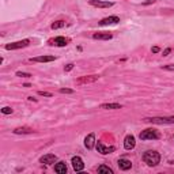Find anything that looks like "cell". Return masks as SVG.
Returning a JSON list of instances; mask_svg holds the SVG:
<instances>
[{
	"label": "cell",
	"instance_id": "obj_3",
	"mask_svg": "<svg viewBox=\"0 0 174 174\" xmlns=\"http://www.w3.org/2000/svg\"><path fill=\"white\" fill-rule=\"evenodd\" d=\"M139 137L142 139V140H155V139H159L161 135L159 132L156 129H152V128H148V129H144L140 132V135H139Z\"/></svg>",
	"mask_w": 174,
	"mask_h": 174
},
{
	"label": "cell",
	"instance_id": "obj_10",
	"mask_svg": "<svg viewBox=\"0 0 174 174\" xmlns=\"http://www.w3.org/2000/svg\"><path fill=\"white\" fill-rule=\"evenodd\" d=\"M136 146V140L133 135H128L127 137L124 139V148L125 150H133Z\"/></svg>",
	"mask_w": 174,
	"mask_h": 174
},
{
	"label": "cell",
	"instance_id": "obj_23",
	"mask_svg": "<svg viewBox=\"0 0 174 174\" xmlns=\"http://www.w3.org/2000/svg\"><path fill=\"white\" fill-rule=\"evenodd\" d=\"M16 76H19V78H30V76H31V74H29V72H21V71H18V72H16Z\"/></svg>",
	"mask_w": 174,
	"mask_h": 174
},
{
	"label": "cell",
	"instance_id": "obj_13",
	"mask_svg": "<svg viewBox=\"0 0 174 174\" xmlns=\"http://www.w3.org/2000/svg\"><path fill=\"white\" fill-rule=\"evenodd\" d=\"M50 45H55V46H65L68 44V40L65 37H56V38L50 40L49 41Z\"/></svg>",
	"mask_w": 174,
	"mask_h": 174
},
{
	"label": "cell",
	"instance_id": "obj_24",
	"mask_svg": "<svg viewBox=\"0 0 174 174\" xmlns=\"http://www.w3.org/2000/svg\"><path fill=\"white\" fill-rule=\"evenodd\" d=\"M60 93H61V94H72L74 90H71V89H60Z\"/></svg>",
	"mask_w": 174,
	"mask_h": 174
},
{
	"label": "cell",
	"instance_id": "obj_22",
	"mask_svg": "<svg viewBox=\"0 0 174 174\" xmlns=\"http://www.w3.org/2000/svg\"><path fill=\"white\" fill-rule=\"evenodd\" d=\"M1 113H3V114H12V113H14V109H11L10 106H4L3 109H1Z\"/></svg>",
	"mask_w": 174,
	"mask_h": 174
},
{
	"label": "cell",
	"instance_id": "obj_25",
	"mask_svg": "<svg viewBox=\"0 0 174 174\" xmlns=\"http://www.w3.org/2000/svg\"><path fill=\"white\" fill-rule=\"evenodd\" d=\"M38 95H41V97H48V98L52 97V94H50V93H46V91H38Z\"/></svg>",
	"mask_w": 174,
	"mask_h": 174
},
{
	"label": "cell",
	"instance_id": "obj_31",
	"mask_svg": "<svg viewBox=\"0 0 174 174\" xmlns=\"http://www.w3.org/2000/svg\"><path fill=\"white\" fill-rule=\"evenodd\" d=\"M27 99H29V101H34V102H37V99H36V98H34V97H29V98H27Z\"/></svg>",
	"mask_w": 174,
	"mask_h": 174
},
{
	"label": "cell",
	"instance_id": "obj_8",
	"mask_svg": "<svg viewBox=\"0 0 174 174\" xmlns=\"http://www.w3.org/2000/svg\"><path fill=\"white\" fill-rule=\"evenodd\" d=\"M90 4L94 7H99V8H109L114 6L113 1H102V0H90Z\"/></svg>",
	"mask_w": 174,
	"mask_h": 174
},
{
	"label": "cell",
	"instance_id": "obj_21",
	"mask_svg": "<svg viewBox=\"0 0 174 174\" xmlns=\"http://www.w3.org/2000/svg\"><path fill=\"white\" fill-rule=\"evenodd\" d=\"M65 26V22L64 21H56V22H53L52 23V30H57V29H61V27H64Z\"/></svg>",
	"mask_w": 174,
	"mask_h": 174
},
{
	"label": "cell",
	"instance_id": "obj_18",
	"mask_svg": "<svg viewBox=\"0 0 174 174\" xmlns=\"http://www.w3.org/2000/svg\"><path fill=\"white\" fill-rule=\"evenodd\" d=\"M12 132H14L15 135H26V133H33L34 131H33L31 128H27V127H19V128H15Z\"/></svg>",
	"mask_w": 174,
	"mask_h": 174
},
{
	"label": "cell",
	"instance_id": "obj_17",
	"mask_svg": "<svg viewBox=\"0 0 174 174\" xmlns=\"http://www.w3.org/2000/svg\"><path fill=\"white\" fill-rule=\"evenodd\" d=\"M112 33H94L93 38L94 40H112Z\"/></svg>",
	"mask_w": 174,
	"mask_h": 174
},
{
	"label": "cell",
	"instance_id": "obj_11",
	"mask_svg": "<svg viewBox=\"0 0 174 174\" xmlns=\"http://www.w3.org/2000/svg\"><path fill=\"white\" fill-rule=\"evenodd\" d=\"M120 22V18L118 16H108V18H103L99 21L101 26H108V25H116Z\"/></svg>",
	"mask_w": 174,
	"mask_h": 174
},
{
	"label": "cell",
	"instance_id": "obj_1",
	"mask_svg": "<svg viewBox=\"0 0 174 174\" xmlns=\"http://www.w3.org/2000/svg\"><path fill=\"white\" fill-rule=\"evenodd\" d=\"M143 161L147 163L148 166H156L158 163L161 162V155L159 152H156V151H146L143 154Z\"/></svg>",
	"mask_w": 174,
	"mask_h": 174
},
{
	"label": "cell",
	"instance_id": "obj_27",
	"mask_svg": "<svg viewBox=\"0 0 174 174\" xmlns=\"http://www.w3.org/2000/svg\"><path fill=\"white\" fill-rule=\"evenodd\" d=\"M72 68H74V64H72V63H69V64H67L64 67V69H65V72H69L72 69Z\"/></svg>",
	"mask_w": 174,
	"mask_h": 174
},
{
	"label": "cell",
	"instance_id": "obj_26",
	"mask_svg": "<svg viewBox=\"0 0 174 174\" xmlns=\"http://www.w3.org/2000/svg\"><path fill=\"white\" fill-rule=\"evenodd\" d=\"M163 69H167V71H174V64H169V65H163Z\"/></svg>",
	"mask_w": 174,
	"mask_h": 174
},
{
	"label": "cell",
	"instance_id": "obj_14",
	"mask_svg": "<svg viewBox=\"0 0 174 174\" xmlns=\"http://www.w3.org/2000/svg\"><path fill=\"white\" fill-rule=\"evenodd\" d=\"M56 57L55 56H38V57H33L30 59V61H34V63H50V61H55Z\"/></svg>",
	"mask_w": 174,
	"mask_h": 174
},
{
	"label": "cell",
	"instance_id": "obj_5",
	"mask_svg": "<svg viewBox=\"0 0 174 174\" xmlns=\"http://www.w3.org/2000/svg\"><path fill=\"white\" fill-rule=\"evenodd\" d=\"M95 147H97L98 152L102 154V155H106V154H112L116 151V147H113V146H103L102 142H97L95 143Z\"/></svg>",
	"mask_w": 174,
	"mask_h": 174
},
{
	"label": "cell",
	"instance_id": "obj_6",
	"mask_svg": "<svg viewBox=\"0 0 174 174\" xmlns=\"http://www.w3.org/2000/svg\"><path fill=\"white\" fill-rule=\"evenodd\" d=\"M98 79H99L98 75H89V76H82V78H79V79H76V80H75V83H76L78 86H82V84L94 83V82H97Z\"/></svg>",
	"mask_w": 174,
	"mask_h": 174
},
{
	"label": "cell",
	"instance_id": "obj_16",
	"mask_svg": "<svg viewBox=\"0 0 174 174\" xmlns=\"http://www.w3.org/2000/svg\"><path fill=\"white\" fill-rule=\"evenodd\" d=\"M55 171L59 174H65L68 171L67 169V165H65V162H57L56 165H55Z\"/></svg>",
	"mask_w": 174,
	"mask_h": 174
},
{
	"label": "cell",
	"instance_id": "obj_30",
	"mask_svg": "<svg viewBox=\"0 0 174 174\" xmlns=\"http://www.w3.org/2000/svg\"><path fill=\"white\" fill-rule=\"evenodd\" d=\"M158 52H159V48H158V46H154L152 48V53H158Z\"/></svg>",
	"mask_w": 174,
	"mask_h": 174
},
{
	"label": "cell",
	"instance_id": "obj_4",
	"mask_svg": "<svg viewBox=\"0 0 174 174\" xmlns=\"http://www.w3.org/2000/svg\"><path fill=\"white\" fill-rule=\"evenodd\" d=\"M30 45V40H22V41H16V42H12V44H7L6 49L7 50H15V49H21V48H26Z\"/></svg>",
	"mask_w": 174,
	"mask_h": 174
},
{
	"label": "cell",
	"instance_id": "obj_28",
	"mask_svg": "<svg viewBox=\"0 0 174 174\" xmlns=\"http://www.w3.org/2000/svg\"><path fill=\"white\" fill-rule=\"evenodd\" d=\"M170 52H171V48L165 49V50H163V56H169V55H170Z\"/></svg>",
	"mask_w": 174,
	"mask_h": 174
},
{
	"label": "cell",
	"instance_id": "obj_2",
	"mask_svg": "<svg viewBox=\"0 0 174 174\" xmlns=\"http://www.w3.org/2000/svg\"><path fill=\"white\" fill-rule=\"evenodd\" d=\"M143 121L151 124H174V117H146Z\"/></svg>",
	"mask_w": 174,
	"mask_h": 174
},
{
	"label": "cell",
	"instance_id": "obj_15",
	"mask_svg": "<svg viewBox=\"0 0 174 174\" xmlns=\"http://www.w3.org/2000/svg\"><path fill=\"white\" fill-rule=\"evenodd\" d=\"M118 167L121 170H129L132 167V162L129 159H125V158H120L118 159Z\"/></svg>",
	"mask_w": 174,
	"mask_h": 174
},
{
	"label": "cell",
	"instance_id": "obj_20",
	"mask_svg": "<svg viewBox=\"0 0 174 174\" xmlns=\"http://www.w3.org/2000/svg\"><path fill=\"white\" fill-rule=\"evenodd\" d=\"M98 173H106V174H113V170L109 167V166H105V165H101L98 167Z\"/></svg>",
	"mask_w": 174,
	"mask_h": 174
},
{
	"label": "cell",
	"instance_id": "obj_12",
	"mask_svg": "<svg viewBox=\"0 0 174 174\" xmlns=\"http://www.w3.org/2000/svg\"><path fill=\"white\" fill-rule=\"evenodd\" d=\"M95 135L94 133H90L89 136H86V139H84V146H86V148L87 150H93L94 148V146H95Z\"/></svg>",
	"mask_w": 174,
	"mask_h": 174
},
{
	"label": "cell",
	"instance_id": "obj_9",
	"mask_svg": "<svg viewBox=\"0 0 174 174\" xmlns=\"http://www.w3.org/2000/svg\"><path fill=\"white\" fill-rule=\"evenodd\" d=\"M56 161H57V156L55 155V154H46V155L40 158V162L45 163V165H53Z\"/></svg>",
	"mask_w": 174,
	"mask_h": 174
},
{
	"label": "cell",
	"instance_id": "obj_29",
	"mask_svg": "<svg viewBox=\"0 0 174 174\" xmlns=\"http://www.w3.org/2000/svg\"><path fill=\"white\" fill-rule=\"evenodd\" d=\"M151 3H155V0H146V1H143V6H147V4Z\"/></svg>",
	"mask_w": 174,
	"mask_h": 174
},
{
	"label": "cell",
	"instance_id": "obj_19",
	"mask_svg": "<svg viewBox=\"0 0 174 174\" xmlns=\"http://www.w3.org/2000/svg\"><path fill=\"white\" fill-rule=\"evenodd\" d=\"M122 105L120 103H102L101 105V109H105V110H116V109H121Z\"/></svg>",
	"mask_w": 174,
	"mask_h": 174
},
{
	"label": "cell",
	"instance_id": "obj_7",
	"mask_svg": "<svg viewBox=\"0 0 174 174\" xmlns=\"http://www.w3.org/2000/svg\"><path fill=\"white\" fill-rule=\"evenodd\" d=\"M71 163H72V167H74L75 171H82L83 169H84V163H83V161H82L80 156H74L72 161H71Z\"/></svg>",
	"mask_w": 174,
	"mask_h": 174
}]
</instances>
